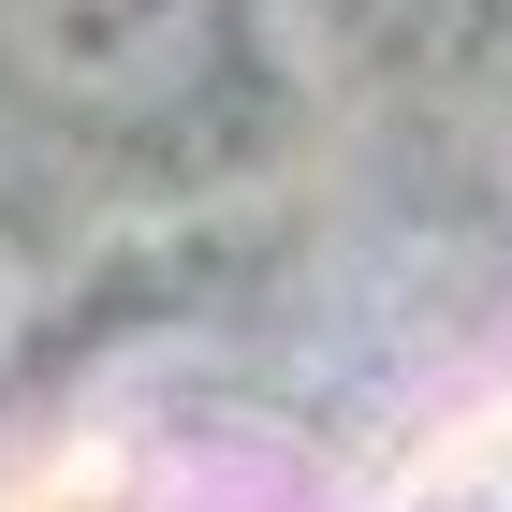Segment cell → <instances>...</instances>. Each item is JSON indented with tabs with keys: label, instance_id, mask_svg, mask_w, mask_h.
Returning a JSON list of instances; mask_svg holds the SVG:
<instances>
[{
	"label": "cell",
	"instance_id": "cell-1",
	"mask_svg": "<svg viewBox=\"0 0 512 512\" xmlns=\"http://www.w3.org/2000/svg\"><path fill=\"white\" fill-rule=\"evenodd\" d=\"M0 74L74 132H161L235 74V0H0Z\"/></svg>",
	"mask_w": 512,
	"mask_h": 512
},
{
	"label": "cell",
	"instance_id": "cell-2",
	"mask_svg": "<svg viewBox=\"0 0 512 512\" xmlns=\"http://www.w3.org/2000/svg\"><path fill=\"white\" fill-rule=\"evenodd\" d=\"M30 337H44V249L0 220V381H15V352H30Z\"/></svg>",
	"mask_w": 512,
	"mask_h": 512
}]
</instances>
